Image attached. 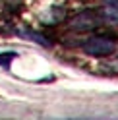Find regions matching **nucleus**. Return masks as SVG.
Returning <instances> with one entry per match:
<instances>
[{
    "instance_id": "1",
    "label": "nucleus",
    "mask_w": 118,
    "mask_h": 120,
    "mask_svg": "<svg viewBox=\"0 0 118 120\" xmlns=\"http://www.w3.org/2000/svg\"><path fill=\"white\" fill-rule=\"evenodd\" d=\"M83 50L89 56H110L116 50V41L107 35H97L85 41Z\"/></svg>"
},
{
    "instance_id": "2",
    "label": "nucleus",
    "mask_w": 118,
    "mask_h": 120,
    "mask_svg": "<svg viewBox=\"0 0 118 120\" xmlns=\"http://www.w3.org/2000/svg\"><path fill=\"white\" fill-rule=\"evenodd\" d=\"M99 23L101 19L97 18V14L91 10H85V12H79L72 19V29H76V31H93V29L99 27Z\"/></svg>"
},
{
    "instance_id": "3",
    "label": "nucleus",
    "mask_w": 118,
    "mask_h": 120,
    "mask_svg": "<svg viewBox=\"0 0 118 120\" xmlns=\"http://www.w3.org/2000/svg\"><path fill=\"white\" fill-rule=\"evenodd\" d=\"M105 18L110 23H118V0H105Z\"/></svg>"
},
{
    "instance_id": "4",
    "label": "nucleus",
    "mask_w": 118,
    "mask_h": 120,
    "mask_svg": "<svg viewBox=\"0 0 118 120\" xmlns=\"http://www.w3.org/2000/svg\"><path fill=\"white\" fill-rule=\"evenodd\" d=\"M19 35H21V37H25V39H29V41H33V43H37V45L50 47V41L47 39L45 35H41V33H35V31H23V29H21Z\"/></svg>"
},
{
    "instance_id": "5",
    "label": "nucleus",
    "mask_w": 118,
    "mask_h": 120,
    "mask_svg": "<svg viewBox=\"0 0 118 120\" xmlns=\"http://www.w3.org/2000/svg\"><path fill=\"white\" fill-rule=\"evenodd\" d=\"M16 56V52H6V54H0V64L2 66H8V62Z\"/></svg>"
}]
</instances>
